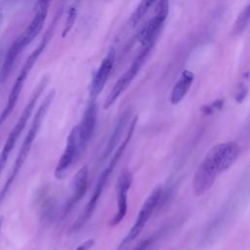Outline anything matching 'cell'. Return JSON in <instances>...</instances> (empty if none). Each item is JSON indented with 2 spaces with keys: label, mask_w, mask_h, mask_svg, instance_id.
Masks as SVG:
<instances>
[{
  "label": "cell",
  "mask_w": 250,
  "mask_h": 250,
  "mask_svg": "<svg viewBox=\"0 0 250 250\" xmlns=\"http://www.w3.org/2000/svg\"><path fill=\"white\" fill-rule=\"evenodd\" d=\"M249 21H250V3L238 15L233 26L234 33H239L243 31L247 26V24L249 23Z\"/></svg>",
  "instance_id": "19"
},
{
  "label": "cell",
  "mask_w": 250,
  "mask_h": 250,
  "mask_svg": "<svg viewBox=\"0 0 250 250\" xmlns=\"http://www.w3.org/2000/svg\"><path fill=\"white\" fill-rule=\"evenodd\" d=\"M154 44H147L142 45V49L137 55V57L132 62L129 68L118 78L112 89L110 90L109 94L107 95L104 103V109H108L116 100L123 94V92L130 86L132 81L135 79L136 75L139 73L140 69L144 65L146 60L147 59L152 47Z\"/></svg>",
  "instance_id": "7"
},
{
  "label": "cell",
  "mask_w": 250,
  "mask_h": 250,
  "mask_svg": "<svg viewBox=\"0 0 250 250\" xmlns=\"http://www.w3.org/2000/svg\"><path fill=\"white\" fill-rule=\"evenodd\" d=\"M114 61H115V50L111 48L108 51L107 55L102 61L99 68L97 69V71L93 76L92 82L90 84V90H89L90 100H96L104 90L108 80V77L112 71Z\"/></svg>",
  "instance_id": "11"
},
{
  "label": "cell",
  "mask_w": 250,
  "mask_h": 250,
  "mask_svg": "<svg viewBox=\"0 0 250 250\" xmlns=\"http://www.w3.org/2000/svg\"><path fill=\"white\" fill-rule=\"evenodd\" d=\"M97 119H98V107H97L96 100H90L84 110V113L80 122L77 124L79 129L80 142L84 149L86 148L89 141L91 140L95 132Z\"/></svg>",
  "instance_id": "14"
},
{
  "label": "cell",
  "mask_w": 250,
  "mask_h": 250,
  "mask_svg": "<svg viewBox=\"0 0 250 250\" xmlns=\"http://www.w3.org/2000/svg\"><path fill=\"white\" fill-rule=\"evenodd\" d=\"M247 91H248V89H247V87H246L244 84L239 85V87H238L237 90H236L235 100H236L238 103H241V102L244 100V98L246 97Z\"/></svg>",
  "instance_id": "23"
},
{
  "label": "cell",
  "mask_w": 250,
  "mask_h": 250,
  "mask_svg": "<svg viewBox=\"0 0 250 250\" xmlns=\"http://www.w3.org/2000/svg\"><path fill=\"white\" fill-rule=\"evenodd\" d=\"M161 193H162V188L160 186L156 187L151 191L149 196L144 202V204L136 218L135 223L129 229L128 233L124 236V238L122 239V241L120 242V244L118 245L116 250H128L129 246L133 243V241L141 234V232L143 231L144 228L146 227L147 221L150 219V217L152 216L154 211L158 208Z\"/></svg>",
  "instance_id": "6"
},
{
  "label": "cell",
  "mask_w": 250,
  "mask_h": 250,
  "mask_svg": "<svg viewBox=\"0 0 250 250\" xmlns=\"http://www.w3.org/2000/svg\"><path fill=\"white\" fill-rule=\"evenodd\" d=\"M48 82H49V78L47 76L42 77V79L39 81L37 86L34 88L31 96H30L28 102L26 103L25 106L23 107L18 121L16 122V124L14 125L12 130L10 131V133L7 137V140H6L4 146L1 149V152H0V177H1V174L6 166V163L10 156V153L14 149L20 136L21 135L23 129L25 128L27 121L29 120V118L33 112V109L37 104V101L39 100L41 94L44 92L45 88L47 87Z\"/></svg>",
  "instance_id": "5"
},
{
  "label": "cell",
  "mask_w": 250,
  "mask_h": 250,
  "mask_svg": "<svg viewBox=\"0 0 250 250\" xmlns=\"http://www.w3.org/2000/svg\"><path fill=\"white\" fill-rule=\"evenodd\" d=\"M60 15H61V13H59V12L55 15L54 21H53L52 24L48 27L47 31L45 32L42 40L39 42L37 47L32 51V53L25 60L24 63H23L20 73L18 74V76L16 78V81H15V83H14V85H13L11 91H10L6 105L4 106L3 110L0 113V126L7 120V118L10 116V114L13 112V110H14L17 103H18V100L20 98V95L21 93V90L23 88V85H24V82H25L26 78L28 77L32 67L36 63L38 58L40 57L42 52L45 50L48 42L52 38V35L54 33V29H55V25H56V23H57V21L60 18Z\"/></svg>",
  "instance_id": "4"
},
{
  "label": "cell",
  "mask_w": 250,
  "mask_h": 250,
  "mask_svg": "<svg viewBox=\"0 0 250 250\" xmlns=\"http://www.w3.org/2000/svg\"><path fill=\"white\" fill-rule=\"evenodd\" d=\"M85 149L83 148L80 142V135L78 126L75 125L69 132V135L66 140L65 147L62 153L59 161L55 167L54 176L57 180H62L65 177L68 169L72 164L79 158L81 153Z\"/></svg>",
  "instance_id": "8"
},
{
  "label": "cell",
  "mask_w": 250,
  "mask_h": 250,
  "mask_svg": "<svg viewBox=\"0 0 250 250\" xmlns=\"http://www.w3.org/2000/svg\"><path fill=\"white\" fill-rule=\"evenodd\" d=\"M26 46L24 45L23 41L21 40V37L17 38L15 40V42L11 45V47L9 48V50L6 53L3 64L0 68V83H4L7 81L12 68L15 64L16 60L18 59L19 55L23 51V49Z\"/></svg>",
  "instance_id": "15"
},
{
  "label": "cell",
  "mask_w": 250,
  "mask_h": 250,
  "mask_svg": "<svg viewBox=\"0 0 250 250\" xmlns=\"http://www.w3.org/2000/svg\"><path fill=\"white\" fill-rule=\"evenodd\" d=\"M3 223H4V218H3V217H0V233H1V229H2Z\"/></svg>",
  "instance_id": "25"
},
{
  "label": "cell",
  "mask_w": 250,
  "mask_h": 250,
  "mask_svg": "<svg viewBox=\"0 0 250 250\" xmlns=\"http://www.w3.org/2000/svg\"><path fill=\"white\" fill-rule=\"evenodd\" d=\"M169 0H160L157 4L155 14L138 34V39L142 45L154 44L161 27L168 16Z\"/></svg>",
  "instance_id": "10"
},
{
  "label": "cell",
  "mask_w": 250,
  "mask_h": 250,
  "mask_svg": "<svg viewBox=\"0 0 250 250\" xmlns=\"http://www.w3.org/2000/svg\"><path fill=\"white\" fill-rule=\"evenodd\" d=\"M223 106V100H217L214 103H212L211 104L205 105L204 107H202V111L206 114H211L217 110H220Z\"/></svg>",
  "instance_id": "22"
},
{
  "label": "cell",
  "mask_w": 250,
  "mask_h": 250,
  "mask_svg": "<svg viewBox=\"0 0 250 250\" xmlns=\"http://www.w3.org/2000/svg\"><path fill=\"white\" fill-rule=\"evenodd\" d=\"M133 183V175L129 170H124L118 177L115 185L116 213L109 221L110 227L118 226L125 218L128 210V191Z\"/></svg>",
  "instance_id": "9"
},
{
  "label": "cell",
  "mask_w": 250,
  "mask_h": 250,
  "mask_svg": "<svg viewBox=\"0 0 250 250\" xmlns=\"http://www.w3.org/2000/svg\"><path fill=\"white\" fill-rule=\"evenodd\" d=\"M239 152L240 147L236 142L222 143L213 146L194 174L193 193L199 196L209 190L218 175L228 170L236 161Z\"/></svg>",
  "instance_id": "1"
},
{
  "label": "cell",
  "mask_w": 250,
  "mask_h": 250,
  "mask_svg": "<svg viewBox=\"0 0 250 250\" xmlns=\"http://www.w3.org/2000/svg\"><path fill=\"white\" fill-rule=\"evenodd\" d=\"M75 19H76V10L74 8H71L68 12V16H67V19H66V21H65V25L63 27V30H62V37H65L67 35V33L71 30L74 22H75Z\"/></svg>",
  "instance_id": "21"
},
{
  "label": "cell",
  "mask_w": 250,
  "mask_h": 250,
  "mask_svg": "<svg viewBox=\"0 0 250 250\" xmlns=\"http://www.w3.org/2000/svg\"><path fill=\"white\" fill-rule=\"evenodd\" d=\"M94 244H95V240L92 239V238H90V239L85 240L83 243H81V244L76 248V250H90L91 248H93Z\"/></svg>",
  "instance_id": "24"
},
{
  "label": "cell",
  "mask_w": 250,
  "mask_h": 250,
  "mask_svg": "<svg viewBox=\"0 0 250 250\" xmlns=\"http://www.w3.org/2000/svg\"><path fill=\"white\" fill-rule=\"evenodd\" d=\"M137 121H138V116L135 115L129 125H128V129H127V132L125 134V137L123 139V141L119 144L118 147L116 148V150L114 151L113 155L111 156L107 166L103 170V172L100 174L99 178H98V181L95 185V188H94V190H93V193L91 195V198L88 200V202L86 203L83 211L80 213V215L77 217V219L75 220V222L71 225L70 229H69V232L70 233H75L77 231H79L87 223L88 221L92 218L96 208H97V204L103 194V191L112 174V172L114 171L118 161L120 160V158L122 157L127 146L130 144V141L132 139V136H133V133L135 131V127H136V124H137Z\"/></svg>",
  "instance_id": "2"
},
{
  "label": "cell",
  "mask_w": 250,
  "mask_h": 250,
  "mask_svg": "<svg viewBox=\"0 0 250 250\" xmlns=\"http://www.w3.org/2000/svg\"><path fill=\"white\" fill-rule=\"evenodd\" d=\"M88 179H89V169L87 165L80 168L72 179L70 196L68 197L62 212V217L68 215V213L77 205V203L85 196L88 188Z\"/></svg>",
  "instance_id": "13"
},
{
  "label": "cell",
  "mask_w": 250,
  "mask_h": 250,
  "mask_svg": "<svg viewBox=\"0 0 250 250\" xmlns=\"http://www.w3.org/2000/svg\"><path fill=\"white\" fill-rule=\"evenodd\" d=\"M2 21H3V15L0 14V26H1V24H2Z\"/></svg>",
  "instance_id": "26"
},
{
  "label": "cell",
  "mask_w": 250,
  "mask_h": 250,
  "mask_svg": "<svg viewBox=\"0 0 250 250\" xmlns=\"http://www.w3.org/2000/svg\"><path fill=\"white\" fill-rule=\"evenodd\" d=\"M161 233H162V230H159L153 233L152 235L146 237L145 239L140 241L132 250H150L153 247V245L156 243L158 238H160Z\"/></svg>",
  "instance_id": "20"
},
{
  "label": "cell",
  "mask_w": 250,
  "mask_h": 250,
  "mask_svg": "<svg viewBox=\"0 0 250 250\" xmlns=\"http://www.w3.org/2000/svg\"><path fill=\"white\" fill-rule=\"evenodd\" d=\"M154 2H155V0H141L140 4L138 5L136 10L132 14V17L130 20L131 23L133 25L137 24L144 18V16L146 14L148 9L152 6V4Z\"/></svg>",
  "instance_id": "18"
},
{
  "label": "cell",
  "mask_w": 250,
  "mask_h": 250,
  "mask_svg": "<svg viewBox=\"0 0 250 250\" xmlns=\"http://www.w3.org/2000/svg\"><path fill=\"white\" fill-rule=\"evenodd\" d=\"M129 118H130V110H126L123 112V114L120 116L115 128H114V131L112 132V135L110 136L108 142H107V145L105 146V149L103 153V159L106 158L112 151H113V148L115 147V146L119 143V139H120V136L127 124V122L129 121Z\"/></svg>",
  "instance_id": "17"
},
{
  "label": "cell",
  "mask_w": 250,
  "mask_h": 250,
  "mask_svg": "<svg viewBox=\"0 0 250 250\" xmlns=\"http://www.w3.org/2000/svg\"><path fill=\"white\" fill-rule=\"evenodd\" d=\"M54 98H55V91L52 90L50 91L46 97L44 98L43 102L40 104V105L38 106L34 116H33V119L30 123V126L28 128V131L21 143V146L20 147V150L17 154V157L15 159V162L11 168V171L7 177V180L5 182V184L3 185L2 188L0 189V204L4 201V199L6 198L7 196V193L9 192L11 187L13 186L14 182L16 181L19 173L21 172L28 154H29V151L32 147V145H33V142L34 140L36 139L38 133H39V130L41 128V125L47 115V112L54 101Z\"/></svg>",
  "instance_id": "3"
},
{
  "label": "cell",
  "mask_w": 250,
  "mask_h": 250,
  "mask_svg": "<svg viewBox=\"0 0 250 250\" xmlns=\"http://www.w3.org/2000/svg\"><path fill=\"white\" fill-rule=\"evenodd\" d=\"M51 2L52 0H37L34 6L33 18L27 27L24 29L23 33L20 36L25 46L29 45L40 33L47 19Z\"/></svg>",
  "instance_id": "12"
},
{
  "label": "cell",
  "mask_w": 250,
  "mask_h": 250,
  "mask_svg": "<svg viewBox=\"0 0 250 250\" xmlns=\"http://www.w3.org/2000/svg\"><path fill=\"white\" fill-rule=\"evenodd\" d=\"M193 79H194V74L191 71L184 70L182 72L180 78L174 85L172 92H171L170 102L173 104H179L185 98V96L188 92V90L193 82Z\"/></svg>",
  "instance_id": "16"
}]
</instances>
